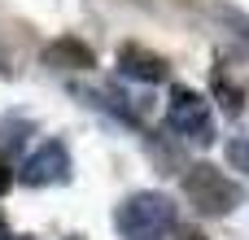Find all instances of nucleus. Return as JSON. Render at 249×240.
I'll return each mask as SVG.
<instances>
[{
    "label": "nucleus",
    "mask_w": 249,
    "mask_h": 240,
    "mask_svg": "<svg viewBox=\"0 0 249 240\" xmlns=\"http://www.w3.org/2000/svg\"><path fill=\"white\" fill-rule=\"evenodd\" d=\"M166 127L193 144H210L214 140V114H210V101L193 87H171V105H166Z\"/></svg>",
    "instance_id": "3"
},
{
    "label": "nucleus",
    "mask_w": 249,
    "mask_h": 240,
    "mask_svg": "<svg viewBox=\"0 0 249 240\" xmlns=\"http://www.w3.org/2000/svg\"><path fill=\"white\" fill-rule=\"evenodd\" d=\"M22 179L31 188H44V184H66L70 179V149L61 140H44L26 162H22Z\"/></svg>",
    "instance_id": "4"
},
{
    "label": "nucleus",
    "mask_w": 249,
    "mask_h": 240,
    "mask_svg": "<svg viewBox=\"0 0 249 240\" xmlns=\"http://www.w3.org/2000/svg\"><path fill=\"white\" fill-rule=\"evenodd\" d=\"M44 61L48 66H66V70H88L92 66V52L79 44V39H57L44 48Z\"/></svg>",
    "instance_id": "6"
},
{
    "label": "nucleus",
    "mask_w": 249,
    "mask_h": 240,
    "mask_svg": "<svg viewBox=\"0 0 249 240\" xmlns=\"http://www.w3.org/2000/svg\"><path fill=\"white\" fill-rule=\"evenodd\" d=\"M214 87H219V96L228 101V114H236V109H241V87H236L232 79H223V74H214Z\"/></svg>",
    "instance_id": "9"
},
{
    "label": "nucleus",
    "mask_w": 249,
    "mask_h": 240,
    "mask_svg": "<svg viewBox=\"0 0 249 240\" xmlns=\"http://www.w3.org/2000/svg\"><path fill=\"white\" fill-rule=\"evenodd\" d=\"M179 240H206V236H201V232H184Z\"/></svg>",
    "instance_id": "12"
},
{
    "label": "nucleus",
    "mask_w": 249,
    "mask_h": 240,
    "mask_svg": "<svg viewBox=\"0 0 249 240\" xmlns=\"http://www.w3.org/2000/svg\"><path fill=\"white\" fill-rule=\"evenodd\" d=\"M0 240H9V223H4V214H0Z\"/></svg>",
    "instance_id": "11"
},
{
    "label": "nucleus",
    "mask_w": 249,
    "mask_h": 240,
    "mask_svg": "<svg viewBox=\"0 0 249 240\" xmlns=\"http://www.w3.org/2000/svg\"><path fill=\"white\" fill-rule=\"evenodd\" d=\"M9 184H13V166H9V162L0 157V197L9 192Z\"/></svg>",
    "instance_id": "10"
},
{
    "label": "nucleus",
    "mask_w": 249,
    "mask_h": 240,
    "mask_svg": "<svg viewBox=\"0 0 249 240\" xmlns=\"http://www.w3.org/2000/svg\"><path fill=\"white\" fill-rule=\"evenodd\" d=\"M184 197H188V206H193L197 214H206V219L232 214V210L241 206L236 179H228V175H223L219 166H210V162H197V166L184 171Z\"/></svg>",
    "instance_id": "2"
},
{
    "label": "nucleus",
    "mask_w": 249,
    "mask_h": 240,
    "mask_svg": "<svg viewBox=\"0 0 249 240\" xmlns=\"http://www.w3.org/2000/svg\"><path fill=\"white\" fill-rule=\"evenodd\" d=\"M114 227L123 232V240H166L175 232V206L162 192H136L118 206Z\"/></svg>",
    "instance_id": "1"
},
{
    "label": "nucleus",
    "mask_w": 249,
    "mask_h": 240,
    "mask_svg": "<svg viewBox=\"0 0 249 240\" xmlns=\"http://www.w3.org/2000/svg\"><path fill=\"white\" fill-rule=\"evenodd\" d=\"M118 74L140 79V83H162L166 79V61L158 52L140 48V44H127V48H118Z\"/></svg>",
    "instance_id": "5"
},
{
    "label": "nucleus",
    "mask_w": 249,
    "mask_h": 240,
    "mask_svg": "<svg viewBox=\"0 0 249 240\" xmlns=\"http://www.w3.org/2000/svg\"><path fill=\"white\" fill-rule=\"evenodd\" d=\"M228 162H232V171H249V136H236V140H228Z\"/></svg>",
    "instance_id": "7"
},
{
    "label": "nucleus",
    "mask_w": 249,
    "mask_h": 240,
    "mask_svg": "<svg viewBox=\"0 0 249 240\" xmlns=\"http://www.w3.org/2000/svg\"><path fill=\"white\" fill-rule=\"evenodd\" d=\"M70 240H79V236H70Z\"/></svg>",
    "instance_id": "14"
},
{
    "label": "nucleus",
    "mask_w": 249,
    "mask_h": 240,
    "mask_svg": "<svg viewBox=\"0 0 249 240\" xmlns=\"http://www.w3.org/2000/svg\"><path fill=\"white\" fill-rule=\"evenodd\" d=\"M214 13H219V17L228 22V26H236V35H241V39L249 44V13H241V9H232V4H219Z\"/></svg>",
    "instance_id": "8"
},
{
    "label": "nucleus",
    "mask_w": 249,
    "mask_h": 240,
    "mask_svg": "<svg viewBox=\"0 0 249 240\" xmlns=\"http://www.w3.org/2000/svg\"><path fill=\"white\" fill-rule=\"evenodd\" d=\"M9 240H31V236H9Z\"/></svg>",
    "instance_id": "13"
}]
</instances>
